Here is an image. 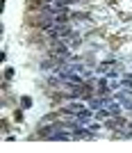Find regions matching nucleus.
I'll list each match as a JSON object with an SVG mask.
<instances>
[{
  "label": "nucleus",
  "mask_w": 132,
  "mask_h": 153,
  "mask_svg": "<svg viewBox=\"0 0 132 153\" xmlns=\"http://www.w3.org/2000/svg\"><path fill=\"white\" fill-rule=\"evenodd\" d=\"M30 105H32V98H30V96H23V98H21V110H28Z\"/></svg>",
  "instance_id": "f257e3e1"
},
{
  "label": "nucleus",
  "mask_w": 132,
  "mask_h": 153,
  "mask_svg": "<svg viewBox=\"0 0 132 153\" xmlns=\"http://www.w3.org/2000/svg\"><path fill=\"white\" fill-rule=\"evenodd\" d=\"M14 119H16V121H23V112H21V110H18V112H14Z\"/></svg>",
  "instance_id": "7ed1b4c3"
},
{
  "label": "nucleus",
  "mask_w": 132,
  "mask_h": 153,
  "mask_svg": "<svg viewBox=\"0 0 132 153\" xmlns=\"http://www.w3.org/2000/svg\"><path fill=\"white\" fill-rule=\"evenodd\" d=\"M9 78H14V69H5V80H9Z\"/></svg>",
  "instance_id": "f03ea898"
}]
</instances>
